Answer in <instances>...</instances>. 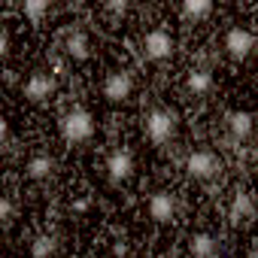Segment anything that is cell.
Masks as SVG:
<instances>
[{"label":"cell","mask_w":258,"mask_h":258,"mask_svg":"<svg viewBox=\"0 0 258 258\" xmlns=\"http://www.w3.org/2000/svg\"><path fill=\"white\" fill-rule=\"evenodd\" d=\"M61 137H64L70 146L88 143V140L94 137V115H91L85 106H73L70 112L61 115Z\"/></svg>","instance_id":"1"},{"label":"cell","mask_w":258,"mask_h":258,"mask_svg":"<svg viewBox=\"0 0 258 258\" xmlns=\"http://www.w3.org/2000/svg\"><path fill=\"white\" fill-rule=\"evenodd\" d=\"M173 134H176V112L164 109V106H155L146 115V137H149V143L164 146V143L173 140Z\"/></svg>","instance_id":"2"},{"label":"cell","mask_w":258,"mask_h":258,"mask_svg":"<svg viewBox=\"0 0 258 258\" xmlns=\"http://www.w3.org/2000/svg\"><path fill=\"white\" fill-rule=\"evenodd\" d=\"M255 34L249 31V28H243V25H234V28H228V34H225V52L234 58V61H246L252 52H255Z\"/></svg>","instance_id":"3"},{"label":"cell","mask_w":258,"mask_h":258,"mask_svg":"<svg viewBox=\"0 0 258 258\" xmlns=\"http://www.w3.org/2000/svg\"><path fill=\"white\" fill-rule=\"evenodd\" d=\"M173 49H176V43H173L170 31H164V28H152L143 37V55L149 61H167L173 55Z\"/></svg>","instance_id":"4"},{"label":"cell","mask_w":258,"mask_h":258,"mask_svg":"<svg viewBox=\"0 0 258 258\" xmlns=\"http://www.w3.org/2000/svg\"><path fill=\"white\" fill-rule=\"evenodd\" d=\"M131 94H134V76L131 73H127V70L106 73V79H103V97L109 103H124Z\"/></svg>","instance_id":"5"},{"label":"cell","mask_w":258,"mask_h":258,"mask_svg":"<svg viewBox=\"0 0 258 258\" xmlns=\"http://www.w3.org/2000/svg\"><path fill=\"white\" fill-rule=\"evenodd\" d=\"M55 76L52 73H46V70H37V73H31L28 79H25V85H22V94L31 100V103H43V100H49L52 94H55Z\"/></svg>","instance_id":"6"},{"label":"cell","mask_w":258,"mask_h":258,"mask_svg":"<svg viewBox=\"0 0 258 258\" xmlns=\"http://www.w3.org/2000/svg\"><path fill=\"white\" fill-rule=\"evenodd\" d=\"M185 170H188V176H195V179H210V176H216V173L222 170V164H219L216 152H210V149H195V152L185 158Z\"/></svg>","instance_id":"7"},{"label":"cell","mask_w":258,"mask_h":258,"mask_svg":"<svg viewBox=\"0 0 258 258\" xmlns=\"http://www.w3.org/2000/svg\"><path fill=\"white\" fill-rule=\"evenodd\" d=\"M131 173H134V152H131V149L118 146V149H112V152L106 155V176H109L112 182H124Z\"/></svg>","instance_id":"8"},{"label":"cell","mask_w":258,"mask_h":258,"mask_svg":"<svg viewBox=\"0 0 258 258\" xmlns=\"http://www.w3.org/2000/svg\"><path fill=\"white\" fill-rule=\"evenodd\" d=\"M255 201H252V195L249 191H243V188H237L234 191V198H231V207H228V219H231V225L237 228V225H249L252 219H255Z\"/></svg>","instance_id":"9"},{"label":"cell","mask_w":258,"mask_h":258,"mask_svg":"<svg viewBox=\"0 0 258 258\" xmlns=\"http://www.w3.org/2000/svg\"><path fill=\"white\" fill-rule=\"evenodd\" d=\"M149 216H152V222H158V225L173 222V219H176V198H173L170 191H155V195L149 198Z\"/></svg>","instance_id":"10"},{"label":"cell","mask_w":258,"mask_h":258,"mask_svg":"<svg viewBox=\"0 0 258 258\" xmlns=\"http://www.w3.org/2000/svg\"><path fill=\"white\" fill-rule=\"evenodd\" d=\"M252 127H255L252 112H246V109L228 112V131H231V140H237V143L249 140V137H252Z\"/></svg>","instance_id":"11"},{"label":"cell","mask_w":258,"mask_h":258,"mask_svg":"<svg viewBox=\"0 0 258 258\" xmlns=\"http://www.w3.org/2000/svg\"><path fill=\"white\" fill-rule=\"evenodd\" d=\"M64 52L73 61H85L88 58V34L85 31H70L64 37Z\"/></svg>","instance_id":"12"},{"label":"cell","mask_w":258,"mask_h":258,"mask_svg":"<svg viewBox=\"0 0 258 258\" xmlns=\"http://www.w3.org/2000/svg\"><path fill=\"white\" fill-rule=\"evenodd\" d=\"M188 249H191L195 258H213V255L219 252V240H216L213 234H207V231H198V234L188 240Z\"/></svg>","instance_id":"13"},{"label":"cell","mask_w":258,"mask_h":258,"mask_svg":"<svg viewBox=\"0 0 258 258\" xmlns=\"http://www.w3.org/2000/svg\"><path fill=\"white\" fill-rule=\"evenodd\" d=\"M179 13H182L185 22H204V19L213 16V4L210 0H185L179 7Z\"/></svg>","instance_id":"14"},{"label":"cell","mask_w":258,"mask_h":258,"mask_svg":"<svg viewBox=\"0 0 258 258\" xmlns=\"http://www.w3.org/2000/svg\"><path fill=\"white\" fill-rule=\"evenodd\" d=\"M185 88H188V94L204 97V94L213 88V73H210V70H191V73L185 76Z\"/></svg>","instance_id":"15"},{"label":"cell","mask_w":258,"mask_h":258,"mask_svg":"<svg viewBox=\"0 0 258 258\" xmlns=\"http://www.w3.org/2000/svg\"><path fill=\"white\" fill-rule=\"evenodd\" d=\"M52 170H55V161L49 158V155H34L28 164H25V173L31 176V179H49L52 176Z\"/></svg>","instance_id":"16"},{"label":"cell","mask_w":258,"mask_h":258,"mask_svg":"<svg viewBox=\"0 0 258 258\" xmlns=\"http://www.w3.org/2000/svg\"><path fill=\"white\" fill-rule=\"evenodd\" d=\"M55 255V237L52 234H37L31 240V258H52Z\"/></svg>","instance_id":"17"},{"label":"cell","mask_w":258,"mask_h":258,"mask_svg":"<svg viewBox=\"0 0 258 258\" xmlns=\"http://www.w3.org/2000/svg\"><path fill=\"white\" fill-rule=\"evenodd\" d=\"M46 13H49V4H46V0H25V4H22V16L31 19V22L43 19Z\"/></svg>","instance_id":"18"},{"label":"cell","mask_w":258,"mask_h":258,"mask_svg":"<svg viewBox=\"0 0 258 258\" xmlns=\"http://www.w3.org/2000/svg\"><path fill=\"white\" fill-rule=\"evenodd\" d=\"M0 219H4V222H10V219H13V201H10V198L0 201Z\"/></svg>","instance_id":"19"},{"label":"cell","mask_w":258,"mask_h":258,"mask_svg":"<svg viewBox=\"0 0 258 258\" xmlns=\"http://www.w3.org/2000/svg\"><path fill=\"white\" fill-rule=\"evenodd\" d=\"M106 10L115 13V16H121V13L127 10V4H124V0H112V4H106Z\"/></svg>","instance_id":"20"},{"label":"cell","mask_w":258,"mask_h":258,"mask_svg":"<svg viewBox=\"0 0 258 258\" xmlns=\"http://www.w3.org/2000/svg\"><path fill=\"white\" fill-rule=\"evenodd\" d=\"M73 210H76V213H85V210H88V201H85V198H82V201H76V204H73Z\"/></svg>","instance_id":"21"}]
</instances>
